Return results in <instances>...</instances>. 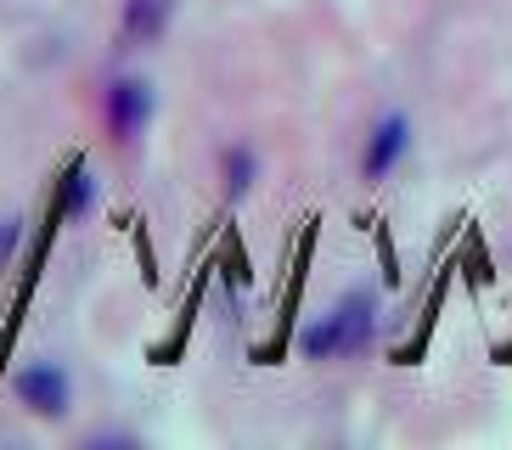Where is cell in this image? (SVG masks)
Wrapping results in <instances>:
<instances>
[{"label": "cell", "mask_w": 512, "mask_h": 450, "mask_svg": "<svg viewBox=\"0 0 512 450\" xmlns=\"http://www.w3.org/2000/svg\"><path fill=\"white\" fill-rule=\"evenodd\" d=\"M372 293H349V299H338V310L327 315V321H316V327L299 338V349L310 360H327V355H355V349L372 344Z\"/></svg>", "instance_id": "obj_1"}, {"label": "cell", "mask_w": 512, "mask_h": 450, "mask_svg": "<svg viewBox=\"0 0 512 450\" xmlns=\"http://www.w3.org/2000/svg\"><path fill=\"white\" fill-rule=\"evenodd\" d=\"M17 400L29 405L34 417H68V372L51 366V360H29L23 372H17Z\"/></svg>", "instance_id": "obj_2"}, {"label": "cell", "mask_w": 512, "mask_h": 450, "mask_svg": "<svg viewBox=\"0 0 512 450\" xmlns=\"http://www.w3.org/2000/svg\"><path fill=\"white\" fill-rule=\"evenodd\" d=\"M152 119V85L147 79H113L107 85V124L119 141H136Z\"/></svg>", "instance_id": "obj_3"}, {"label": "cell", "mask_w": 512, "mask_h": 450, "mask_svg": "<svg viewBox=\"0 0 512 450\" xmlns=\"http://www.w3.org/2000/svg\"><path fill=\"white\" fill-rule=\"evenodd\" d=\"M406 141H411V124L394 113V119H383L372 130V141H366V180H383L400 158H406Z\"/></svg>", "instance_id": "obj_4"}, {"label": "cell", "mask_w": 512, "mask_h": 450, "mask_svg": "<svg viewBox=\"0 0 512 450\" xmlns=\"http://www.w3.org/2000/svg\"><path fill=\"white\" fill-rule=\"evenodd\" d=\"M164 23H169V0H124V34L136 45L158 40Z\"/></svg>", "instance_id": "obj_5"}, {"label": "cell", "mask_w": 512, "mask_h": 450, "mask_svg": "<svg viewBox=\"0 0 512 450\" xmlns=\"http://www.w3.org/2000/svg\"><path fill=\"white\" fill-rule=\"evenodd\" d=\"M96 203V180H91V169L85 164H74L68 169V180H62V214H85Z\"/></svg>", "instance_id": "obj_6"}, {"label": "cell", "mask_w": 512, "mask_h": 450, "mask_svg": "<svg viewBox=\"0 0 512 450\" xmlns=\"http://www.w3.org/2000/svg\"><path fill=\"white\" fill-rule=\"evenodd\" d=\"M226 186H231L237 197L254 186V152H248V147H231V152H226Z\"/></svg>", "instance_id": "obj_7"}, {"label": "cell", "mask_w": 512, "mask_h": 450, "mask_svg": "<svg viewBox=\"0 0 512 450\" xmlns=\"http://www.w3.org/2000/svg\"><path fill=\"white\" fill-rule=\"evenodd\" d=\"M17 237H23V220H0V270H6V259H12Z\"/></svg>", "instance_id": "obj_8"}]
</instances>
